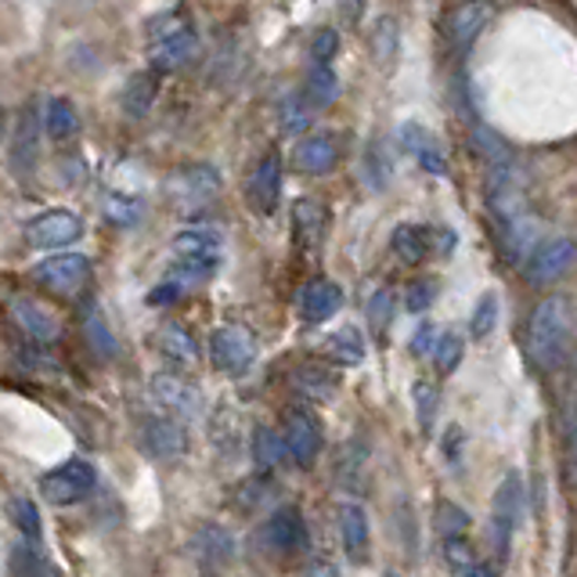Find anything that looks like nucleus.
<instances>
[{
	"label": "nucleus",
	"mask_w": 577,
	"mask_h": 577,
	"mask_svg": "<svg viewBox=\"0 0 577 577\" xmlns=\"http://www.w3.org/2000/svg\"><path fill=\"white\" fill-rule=\"evenodd\" d=\"M487 206L495 220L498 253L506 264H527L534 245L542 242V220L534 217L523 188L512 177V166H498L487 184Z\"/></svg>",
	"instance_id": "1"
},
{
	"label": "nucleus",
	"mask_w": 577,
	"mask_h": 577,
	"mask_svg": "<svg viewBox=\"0 0 577 577\" xmlns=\"http://www.w3.org/2000/svg\"><path fill=\"white\" fill-rule=\"evenodd\" d=\"M570 303L567 297H545L531 311L527 322V358H531L542 372L559 368L567 358V343H570Z\"/></svg>",
	"instance_id": "2"
},
{
	"label": "nucleus",
	"mask_w": 577,
	"mask_h": 577,
	"mask_svg": "<svg viewBox=\"0 0 577 577\" xmlns=\"http://www.w3.org/2000/svg\"><path fill=\"white\" fill-rule=\"evenodd\" d=\"M97 487V470L88 459H69L41 476V495L51 506H77Z\"/></svg>",
	"instance_id": "3"
},
{
	"label": "nucleus",
	"mask_w": 577,
	"mask_h": 577,
	"mask_svg": "<svg viewBox=\"0 0 577 577\" xmlns=\"http://www.w3.org/2000/svg\"><path fill=\"white\" fill-rule=\"evenodd\" d=\"M520 520H523V481L520 473H509L498 484L495 501H491V538H495L498 556H509L512 534H517Z\"/></svg>",
	"instance_id": "4"
},
{
	"label": "nucleus",
	"mask_w": 577,
	"mask_h": 577,
	"mask_svg": "<svg viewBox=\"0 0 577 577\" xmlns=\"http://www.w3.org/2000/svg\"><path fill=\"white\" fill-rule=\"evenodd\" d=\"M281 437H286L289 459L297 465H314L318 455H322L325 434H322V419L307 408V404H292L286 412V423H281Z\"/></svg>",
	"instance_id": "5"
},
{
	"label": "nucleus",
	"mask_w": 577,
	"mask_h": 577,
	"mask_svg": "<svg viewBox=\"0 0 577 577\" xmlns=\"http://www.w3.org/2000/svg\"><path fill=\"white\" fill-rule=\"evenodd\" d=\"M495 22V0H459L445 15V41L451 51H470Z\"/></svg>",
	"instance_id": "6"
},
{
	"label": "nucleus",
	"mask_w": 577,
	"mask_h": 577,
	"mask_svg": "<svg viewBox=\"0 0 577 577\" xmlns=\"http://www.w3.org/2000/svg\"><path fill=\"white\" fill-rule=\"evenodd\" d=\"M261 542L275 552V556H303L311 549V531H307L303 509L300 506H278L267 517Z\"/></svg>",
	"instance_id": "7"
},
{
	"label": "nucleus",
	"mask_w": 577,
	"mask_h": 577,
	"mask_svg": "<svg viewBox=\"0 0 577 577\" xmlns=\"http://www.w3.org/2000/svg\"><path fill=\"white\" fill-rule=\"evenodd\" d=\"M210 361L228 376L250 372L256 361V339L245 325H220L210 333Z\"/></svg>",
	"instance_id": "8"
},
{
	"label": "nucleus",
	"mask_w": 577,
	"mask_h": 577,
	"mask_svg": "<svg viewBox=\"0 0 577 577\" xmlns=\"http://www.w3.org/2000/svg\"><path fill=\"white\" fill-rule=\"evenodd\" d=\"M149 394L152 401L163 408L166 415H174L181 423H192L203 415V390L192 383V379H184L177 372H159L152 376L149 383Z\"/></svg>",
	"instance_id": "9"
},
{
	"label": "nucleus",
	"mask_w": 577,
	"mask_h": 577,
	"mask_svg": "<svg viewBox=\"0 0 577 577\" xmlns=\"http://www.w3.org/2000/svg\"><path fill=\"white\" fill-rule=\"evenodd\" d=\"M577 264V242L574 239H549L538 242L534 253L527 256L523 275L534 289H545L552 281H559L563 275Z\"/></svg>",
	"instance_id": "10"
},
{
	"label": "nucleus",
	"mask_w": 577,
	"mask_h": 577,
	"mask_svg": "<svg viewBox=\"0 0 577 577\" xmlns=\"http://www.w3.org/2000/svg\"><path fill=\"white\" fill-rule=\"evenodd\" d=\"M141 451L159 462H174L188 451V429L174 415H149L141 423Z\"/></svg>",
	"instance_id": "11"
},
{
	"label": "nucleus",
	"mask_w": 577,
	"mask_h": 577,
	"mask_svg": "<svg viewBox=\"0 0 577 577\" xmlns=\"http://www.w3.org/2000/svg\"><path fill=\"white\" fill-rule=\"evenodd\" d=\"M33 278L41 281L44 289L58 292V297H69V292L83 289V281L91 278V261L83 253H55L36 264Z\"/></svg>",
	"instance_id": "12"
},
{
	"label": "nucleus",
	"mask_w": 577,
	"mask_h": 577,
	"mask_svg": "<svg viewBox=\"0 0 577 577\" xmlns=\"http://www.w3.org/2000/svg\"><path fill=\"white\" fill-rule=\"evenodd\" d=\"M83 235V220L72 210H47L26 224V242L36 250H66Z\"/></svg>",
	"instance_id": "13"
},
{
	"label": "nucleus",
	"mask_w": 577,
	"mask_h": 577,
	"mask_svg": "<svg viewBox=\"0 0 577 577\" xmlns=\"http://www.w3.org/2000/svg\"><path fill=\"white\" fill-rule=\"evenodd\" d=\"M245 199H250L253 214H261V217H272L278 210V203H281V159H278V152H267L261 163H256L250 188H245Z\"/></svg>",
	"instance_id": "14"
},
{
	"label": "nucleus",
	"mask_w": 577,
	"mask_h": 577,
	"mask_svg": "<svg viewBox=\"0 0 577 577\" xmlns=\"http://www.w3.org/2000/svg\"><path fill=\"white\" fill-rule=\"evenodd\" d=\"M195 55H199V36H195L192 26H184L170 36H159V41H149V66L155 72H177Z\"/></svg>",
	"instance_id": "15"
},
{
	"label": "nucleus",
	"mask_w": 577,
	"mask_h": 577,
	"mask_svg": "<svg viewBox=\"0 0 577 577\" xmlns=\"http://www.w3.org/2000/svg\"><path fill=\"white\" fill-rule=\"evenodd\" d=\"M343 311V289L333 278H311L300 289V318L307 325H325Z\"/></svg>",
	"instance_id": "16"
},
{
	"label": "nucleus",
	"mask_w": 577,
	"mask_h": 577,
	"mask_svg": "<svg viewBox=\"0 0 577 577\" xmlns=\"http://www.w3.org/2000/svg\"><path fill=\"white\" fill-rule=\"evenodd\" d=\"M339 542L350 563H368V549H372V523L361 501H343L339 506Z\"/></svg>",
	"instance_id": "17"
},
{
	"label": "nucleus",
	"mask_w": 577,
	"mask_h": 577,
	"mask_svg": "<svg viewBox=\"0 0 577 577\" xmlns=\"http://www.w3.org/2000/svg\"><path fill=\"white\" fill-rule=\"evenodd\" d=\"M292 163L303 174H333L336 163H339V141L336 134H307V138L297 141L292 149Z\"/></svg>",
	"instance_id": "18"
},
{
	"label": "nucleus",
	"mask_w": 577,
	"mask_h": 577,
	"mask_svg": "<svg viewBox=\"0 0 577 577\" xmlns=\"http://www.w3.org/2000/svg\"><path fill=\"white\" fill-rule=\"evenodd\" d=\"M11 318H15V325L26 333L33 343H55L61 336V325H58V318L47 311L44 303H36V300H26V297H19V300H11Z\"/></svg>",
	"instance_id": "19"
},
{
	"label": "nucleus",
	"mask_w": 577,
	"mask_h": 577,
	"mask_svg": "<svg viewBox=\"0 0 577 577\" xmlns=\"http://www.w3.org/2000/svg\"><path fill=\"white\" fill-rule=\"evenodd\" d=\"M170 192H177V199L184 203H210L214 195L220 192V174L214 166L206 163H195V166H184L181 174L170 177Z\"/></svg>",
	"instance_id": "20"
},
{
	"label": "nucleus",
	"mask_w": 577,
	"mask_h": 577,
	"mask_svg": "<svg viewBox=\"0 0 577 577\" xmlns=\"http://www.w3.org/2000/svg\"><path fill=\"white\" fill-rule=\"evenodd\" d=\"M192 552L206 563V567H224V563L235 559V538H231L228 527L206 523V527H199V531H195Z\"/></svg>",
	"instance_id": "21"
},
{
	"label": "nucleus",
	"mask_w": 577,
	"mask_h": 577,
	"mask_svg": "<svg viewBox=\"0 0 577 577\" xmlns=\"http://www.w3.org/2000/svg\"><path fill=\"white\" fill-rule=\"evenodd\" d=\"M292 386L307 401H333L339 390V372L328 365H300L292 372Z\"/></svg>",
	"instance_id": "22"
},
{
	"label": "nucleus",
	"mask_w": 577,
	"mask_h": 577,
	"mask_svg": "<svg viewBox=\"0 0 577 577\" xmlns=\"http://www.w3.org/2000/svg\"><path fill=\"white\" fill-rule=\"evenodd\" d=\"M155 94H159V72L155 69H145V72H134L123 88V113L130 119H145L152 113L155 105Z\"/></svg>",
	"instance_id": "23"
},
{
	"label": "nucleus",
	"mask_w": 577,
	"mask_h": 577,
	"mask_svg": "<svg viewBox=\"0 0 577 577\" xmlns=\"http://www.w3.org/2000/svg\"><path fill=\"white\" fill-rule=\"evenodd\" d=\"M155 343H159V350H163V358L174 361L177 368H192L199 361V343H195V336L181 322H166L159 328Z\"/></svg>",
	"instance_id": "24"
},
{
	"label": "nucleus",
	"mask_w": 577,
	"mask_h": 577,
	"mask_svg": "<svg viewBox=\"0 0 577 577\" xmlns=\"http://www.w3.org/2000/svg\"><path fill=\"white\" fill-rule=\"evenodd\" d=\"M368 51H372V61L383 69H394L397 66V55H401V22L394 15H383L368 33Z\"/></svg>",
	"instance_id": "25"
},
{
	"label": "nucleus",
	"mask_w": 577,
	"mask_h": 577,
	"mask_svg": "<svg viewBox=\"0 0 577 577\" xmlns=\"http://www.w3.org/2000/svg\"><path fill=\"white\" fill-rule=\"evenodd\" d=\"M390 250L397 253L401 264H419L434 250V231L423 224H397L394 235H390Z\"/></svg>",
	"instance_id": "26"
},
{
	"label": "nucleus",
	"mask_w": 577,
	"mask_h": 577,
	"mask_svg": "<svg viewBox=\"0 0 577 577\" xmlns=\"http://www.w3.org/2000/svg\"><path fill=\"white\" fill-rule=\"evenodd\" d=\"M325 206L314 203V199H300L292 206V235H297L300 245L307 250H314L318 242L325 239Z\"/></svg>",
	"instance_id": "27"
},
{
	"label": "nucleus",
	"mask_w": 577,
	"mask_h": 577,
	"mask_svg": "<svg viewBox=\"0 0 577 577\" xmlns=\"http://www.w3.org/2000/svg\"><path fill=\"white\" fill-rule=\"evenodd\" d=\"M365 354H368L365 336H361V328H354V325L339 328V333H333V336L325 339V358L336 361V365H343V368L361 365Z\"/></svg>",
	"instance_id": "28"
},
{
	"label": "nucleus",
	"mask_w": 577,
	"mask_h": 577,
	"mask_svg": "<svg viewBox=\"0 0 577 577\" xmlns=\"http://www.w3.org/2000/svg\"><path fill=\"white\" fill-rule=\"evenodd\" d=\"M286 459H289L286 437H281L278 429H272V426H256L253 429V462L267 473V470H278Z\"/></svg>",
	"instance_id": "29"
},
{
	"label": "nucleus",
	"mask_w": 577,
	"mask_h": 577,
	"mask_svg": "<svg viewBox=\"0 0 577 577\" xmlns=\"http://www.w3.org/2000/svg\"><path fill=\"white\" fill-rule=\"evenodd\" d=\"M174 256H217L224 253V242H220L217 231L210 228H184L181 235H174Z\"/></svg>",
	"instance_id": "30"
},
{
	"label": "nucleus",
	"mask_w": 577,
	"mask_h": 577,
	"mask_svg": "<svg viewBox=\"0 0 577 577\" xmlns=\"http://www.w3.org/2000/svg\"><path fill=\"white\" fill-rule=\"evenodd\" d=\"M44 130H47V138H55V141L77 138L80 116H77V108H72V102H66V97H51L44 108Z\"/></svg>",
	"instance_id": "31"
},
{
	"label": "nucleus",
	"mask_w": 577,
	"mask_h": 577,
	"mask_svg": "<svg viewBox=\"0 0 577 577\" xmlns=\"http://www.w3.org/2000/svg\"><path fill=\"white\" fill-rule=\"evenodd\" d=\"M11 163H15L19 174H33V163H36V113L26 108L15 127V141H11Z\"/></svg>",
	"instance_id": "32"
},
{
	"label": "nucleus",
	"mask_w": 577,
	"mask_h": 577,
	"mask_svg": "<svg viewBox=\"0 0 577 577\" xmlns=\"http://www.w3.org/2000/svg\"><path fill=\"white\" fill-rule=\"evenodd\" d=\"M217 267H220L217 256H174L166 278H174L188 289V286H203V281H210Z\"/></svg>",
	"instance_id": "33"
},
{
	"label": "nucleus",
	"mask_w": 577,
	"mask_h": 577,
	"mask_svg": "<svg viewBox=\"0 0 577 577\" xmlns=\"http://www.w3.org/2000/svg\"><path fill=\"white\" fill-rule=\"evenodd\" d=\"M434 527H437V538L445 542V538H465L470 534V512H465L459 501H451V498H440L437 506H434Z\"/></svg>",
	"instance_id": "34"
},
{
	"label": "nucleus",
	"mask_w": 577,
	"mask_h": 577,
	"mask_svg": "<svg viewBox=\"0 0 577 577\" xmlns=\"http://www.w3.org/2000/svg\"><path fill=\"white\" fill-rule=\"evenodd\" d=\"M303 97L311 102L314 108H328L339 97V80L333 66H314L311 77L303 80Z\"/></svg>",
	"instance_id": "35"
},
{
	"label": "nucleus",
	"mask_w": 577,
	"mask_h": 577,
	"mask_svg": "<svg viewBox=\"0 0 577 577\" xmlns=\"http://www.w3.org/2000/svg\"><path fill=\"white\" fill-rule=\"evenodd\" d=\"M11 520L19 523L22 538H26L30 545L44 549V523H41V509H36V501L30 495H22L11 501Z\"/></svg>",
	"instance_id": "36"
},
{
	"label": "nucleus",
	"mask_w": 577,
	"mask_h": 577,
	"mask_svg": "<svg viewBox=\"0 0 577 577\" xmlns=\"http://www.w3.org/2000/svg\"><path fill=\"white\" fill-rule=\"evenodd\" d=\"M473 149L487 159V166H491V170H498V166H512V152H509V145L501 141L498 134L491 130V127H484V123H476V127H473Z\"/></svg>",
	"instance_id": "37"
},
{
	"label": "nucleus",
	"mask_w": 577,
	"mask_h": 577,
	"mask_svg": "<svg viewBox=\"0 0 577 577\" xmlns=\"http://www.w3.org/2000/svg\"><path fill=\"white\" fill-rule=\"evenodd\" d=\"M105 217L113 220L116 228H134L145 217V203L138 199V195L108 192L105 195Z\"/></svg>",
	"instance_id": "38"
},
{
	"label": "nucleus",
	"mask_w": 577,
	"mask_h": 577,
	"mask_svg": "<svg viewBox=\"0 0 577 577\" xmlns=\"http://www.w3.org/2000/svg\"><path fill=\"white\" fill-rule=\"evenodd\" d=\"M318 108L307 102L303 91L286 97V105H281V130L292 134V138H303L307 130H311V119H314Z\"/></svg>",
	"instance_id": "39"
},
{
	"label": "nucleus",
	"mask_w": 577,
	"mask_h": 577,
	"mask_svg": "<svg viewBox=\"0 0 577 577\" xmlns=\"http://www.w3.org/2000/svg\"><path fill=\"white\" fill-rule=\"evenodd\" d=\"M412 404H415V419H419L423 434H434V419L440 412V390L429 383V379H419L412 386Z\"/></svg>",
	"instance_id": "40"
},
{
	"label": "nucleus",
	"mask_w": 577,
	"mask_h": 577,
	"mask_svg": "<svg viewBox=\"0 0 577 577\" xmlns=\"http://www.w3.org/2000/svg\"><path fill=\"white\" fill-rule=\"evenodd\" d=\"M83 328H88V343L97 350V358H116V336L108 333V325H105V318L97 307H88Z\"/></svg>",
	"instance_id": "41"
},
{
	"label": "nucleus",
	"mask_w": 577,
	"mask_h": 577,
	"mask_svg": "<svg viewBox=\"0 0 577 577\" xmlns=\"http://www.w3.org/2000/svg\"><path fill=\"white\" fill-rule=\"evenodd\" d=\"M498 297L495 292H484L481 300H476V307H473V314H470V336L473 339H487L491 333L498 328Z\"/></svg>",
	"instance_id": "42"
},
{
	"label": "nucleus",
	"mask_w": 577,
	"mask_h": 577,
	"mask_svg": "<svg viewBox=\"0 0 577 577\" xmlns=\"http://www.w3.org/2000/svg\"><path fill=\"white\" fill-rule=\"evenodd\" d=\"M394 311H397L394 289H376L372 300H368V325H372L376 336H386L390 322H394Z\"/></svg>",
	"instance_id": "43"
},
{
	"label": "nucleus",
	"mask_w": 577,
	"mask_h": 577,
	"mask_svg": "<svg viewBox=\"0 0 577 577\" xmlns=\"http://www.w3.org/2000/svg\"><path fill=\"white\" fill-rule=\"evenodd\" d=\"M11 567H15L19 577H55L44 559V549H36L30 542H22L15 552H11Z\"/></svg>",
	"instance_id": "44"
},
{
	"label": "nucleus",
	"mask_w": 577,
	"mask_h": 577,
	"mask_svg": "<svg viewBox=\"0 0 577 577\" xmlns=\"http://www.w3.org/2000/svg\"><path fill=\"white\" fill-rule=\"evenodd\" d=\"M462 354H465V343L455 333H445L437 336V347H434V365L440 368V376H451L455 368L462 365Z\"/></svg>",
	"instance_id": "45"
},
{
	"label": "nucleus",
	"mask_w": 577,
	"mask_h": 577,
	"mask_svg": "<svg viewBox=\"0 0 577 577\" xmlns=\"http://www.w3.org/2000/svg\"><path fill=\"white\" fill-rule=\"evenodd\" d=\"M311 61L314 66H333L336 61V55H339V33L333 30V26H322V30H314V36H311Z\"/></svg>",
	"instance_id": "46"
},
{
	"label": "nucleus",
	"mask_w": 577,
	"mask_h": 577,
	"mask_svg": "<svg viewBox=\"0 0 577 577\" xmlns=\"http://www.w3.org/2000/svg\"><path fill=\"white\" fill-rule=\"evenodd\" d=\"M401 145H404V152H412L415 159L437 152V138L423 127V123H404V127H401Z\"/></svg>",
	"instance_id": "47"
},
{
	"label": "nucleus",
	"mask_w": 577,
	"mask_h": 577,
	"mask_svg": "<svg viewBox=\"0 0 577 577\" xmlns=\"http://www.w3.org/2000/svg\"><path fill=\"white\" fill-rule=\"evenodd\" d=\"M437 300V281L434 278H419L412 281L408 292H404V307H408V314H426L429 307Z\"/></svg>",
	"instance_id": "48"
},
{
	"label": "nucleus",
	"mask_w": 577,
	"mask_h": 577,
	"mask_svg": "<svg viewBox=\"0 0 577 577\" xmlns=\"http://www.w3.org/2000/svg\"><path fill=\"white\" fill-rule=\"evenodd\" d=\"M365 174H368V184H372L376 192L390 181V159H386L383 145H379V141L368 145V152H365Z\"/></svg>",
	"instance_id": "49"
},
{
	"label": "nucleus",
	"mask_w": 577,
	"mask_h": 577,
	"mask_svg": "<svg viewBox=\"0 0 577 577\" xmlns=\"http://www.w3.org/2000/svg\"><path fill=\"white\" fill-rule=\"evenodd\" d=\"M445 559H448V567H455V570H470L473 567V545H470V534L465 538H445Z\"/></svg>",
	"instance_id": "50"
},
{
	"label": "nucleus",
	"mask_w": 577,
	"mask_h": 577,
	"mask_svg": "<svg viewBox=\"0 0 577 577\" xmlns=\"http://www.w3.org/2000/svg\"><path fill=\"white\" fill-rule=\"evenodd\" d=\"M181 292H184L181 281L166 278V281H159V286L149 292V303H174V300H181Z\"/></svg>",
	"instance_id": "51"
},
{
	"label": "nucleus",
	"mask_w": 577,
	"mask_h": 577,
	"mask_svg": "<svg viewBox=\"0 0 577 577\" xmlns=\"http://www.w3.org/2000/svg\"><path fill=\"white\" fill-rule=\"evenodd\" d=\"M434 347H437V328L429 325V322H423L419 333L412 336V354H419V358H423V354H429Z\"/></svg>",
	"instance_id": "52"
},
{
	"label": "nucleus",
	"mask_w": 577,
	"mask_h": 577,
	"mask_svg": "<svg viewBox=\"0 0 577 577\" xmlns=\"http://www.w3.org/2000/svg\"><path fill=\"white\" fill-rule=\"evenodd\" d=\"M365 8H368V0H339V15L347 19L350 26H358L365 19Z\"/></svg>",
	"instance_id": "53"
},
{
	"label": "nucleus",
	"mask_w": 577,
	"mask_h": 577,
	"mask_svg": "<svg viewBox=\"0 0 577 577\" xmlns=\"http://www.w3.org/2000/svg\"><path fill=\"white\" fill-rule=\"evenodd\" d=\"M303 577H339V570H336L328 559H314L311 567H307V574H303Z\"/></svg>",
	"instance_id": "54"
},
{
	"label": "nucleus",
	"mask_w": 577,
	"mask_h": 577,
	"mask_svg": "<svg viewBox=\"0 0 577 577\" xmlns=\"http://www.w3.org/2000/svg\"><path fill=\"white\" fill-rule=\"evenodd\" d=\"M459 445H462V429L451 426V429H448V459H451V462H459Z\"/></svg>",
	"instance_id": "55"
},
{
	"label": "nucleus",
	"mask_w": 577,
	"mask_h": 577,
	"mask_svg": "<svg viewBox=\"0 0 577 577\" xmlns=\"http://www.w3.org/2000/svg\"><path fill=\"white\" fill-rule=\"evenodd\" d=\"M462 577H495V570H491V567H476V563H473V567L465 570Z\"/></svg>",
	"instance_id": "56"
},
{
	"label": "nucleus",
	"mask_w": 577,
	"mask_h": 577,
	"mask_svg": "<svg viewBox=\"0 0 577 577\" xmlns=\"http://www.w3.org/2000/svg\"><path fill=\"white\" fill-rule=\"evenodd\" d=\"M0 138H4V108H0Z\"/></svg>",
	"instance_id": "57"
},
{
	"label": "nucleus",
	"mask_w": 577,
	"mask_h": 577,
	"mask_svg": "<svg viewBox=\"0 0 577 577\" xmlns=\"http://www.w3.org/2000/svg\"><path fill=\"white\" fill-rule=\"evenodd\" d=\"M386 577H408V574H397V570H390Z\"/></svg>",
	"instance_id": "58"
},
{
	"label": "nucleus",
	"mask_w": 577,
	"mask_h": 577,
	"mask_svg": "<svg viewBox=\"0 0 577 577\" xmlns=\"http://www.w3.org/2000/svg\"><path fill=\"white\" fill-rule=\"evenodd\" d=\"M203 577H214V574H203Z\"/></svg>",
	"instance_id": "59"
}]
</instances>
